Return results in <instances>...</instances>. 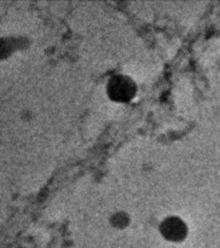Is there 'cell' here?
<instances>
[{
  "label": "cell",
  "instance_id": "obj_1",
  "mask_svg": "<svg viewBox=\"0 0 220 248\" xmlns=\"http://www.w3.org/2000/svg\"><path fill=\"white\" fill-rule=\"evenodd\" d=\"M111 92L114 93V96L118 97V98H122V97H127L131 94V86L130 81L123 78H116L113 80V84H111Z\"/></svg>",
  "mask_w": 220,
  "mask_h": 248
},
{
  "label": "cell",
  "instance_id": "obj_2",
  "mask_svg": "<svg viewBox=\"0 0 220 248\" xmlns=\"http://www.w3.org/2000/svg\"><path fill=\"white\" fill-rule=\"evenodd\" d=\"M181 227H183L181 223H178L176 220L173 223H168V224H166L164 232H168V235L171 237H179L180 234H183V228Z\"/></svg>",
  "mask_w": 220,
  "mask_h": 248
}]
</instances>
